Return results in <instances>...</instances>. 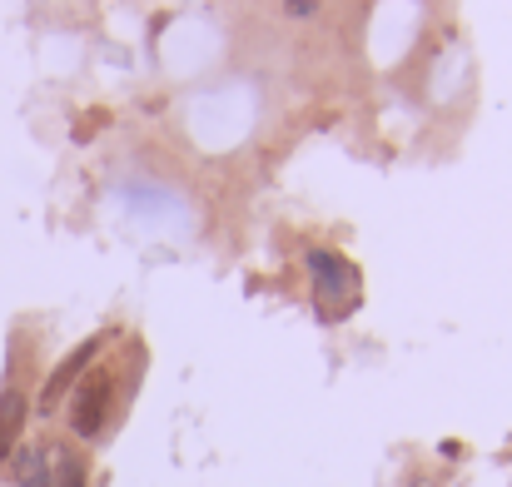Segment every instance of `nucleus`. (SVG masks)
Wrapping results in <instances>:
<instances>
[{
	"mask_svg": "<svg viewBox=\"0 0 512 487\" xmlns=\"http://www.w3.org/2000/svg\"><path fill=\"white\" fill-rule=\"evenodd\" d=\"M110 398H115V373L110 368H90L75 393H70V428L75 438H100L110 423Z\"/></svg>",
	"mask_w": 512,
	"mask_h": 487,
	"instance_id": "f257e3e1",
	"label": "nucleus"
},
{
	"mask_svg": "<svg viewBox=\"0 0 512 487\" xmlns=\"http://www.w3.org/2000/svg\"><path fill=\"white\" fill-rule=\"evenodd\" d=\"M100 343H105V338H85V343H80V348H75L55 373H50V383H45V393H40V408H45V413H50V408H60V398L70 393V383H80V373H85V363L100 353Z\"/></svg>",
	"mask_w": 512,
	"mask_h": 487,
	"instance_id": "f03ea898",
	"label": "nucleus"
},
{
	"mask_svg": "<svg viewBox=\"0 0 512 487\" xmlns=\"http://www.w3.org/2000/svg\"><path fill=\"white\" fill-rule=\"evenodd\" d=\"M309 269L319 274V299H334V294H353V274L339 254H309Z\"/></svg>",
	"mask_w": 512,
	"mask_h": 487,
	"instance_id": "7ed1b4c3",
	"label": "nucleus"
},
{
	"mask_svg": "<svg viewBox=\"0 0 512 487\" xmlns=\"http://www.w3.org/2000/svg\"><path fill=\"white\" fill-rule=\"evenodd\" d=\"M20 428H25V393H0V463L15 453L20 443Z\"/></svg>",
	"mask_w": 512,
	"mask_h": 487,
	"instance_id": "20e7f679",
	"label": "nucleus"
},
{
	"mask_svg": "<svg viewBox=\"0 0 512 487\" xmlns=\"http://www.w3.org/2000/svg\"><path fill=\"white\" fill-rule=\"evenodd\" d=\"M50 453V487H85V463L70 453V448H45Z\"/></svg>",
	"mask_w": 512,
	"mask_h": 487,
	"instance_id": "39448f33",
	"label": "nucleus"
},
{
	"mask_svg": "<svg viewBox=\"0 0 512 487\" xmlns=\"http://www.w3.org/2000/svg\"><path fill=\"white\" fill-rule=\"evenodd\" d=\"M15 478H20V487H50V453L45 448H25L15 458Z\"/></svg>",
	"mask_w": 512,
	"mask_h": 487,
	"instance_id": "423d86ee",
	"label": "nucleus"
},
{
	"mask_svg": "<svg viewBox=\"0 0 512 487\" xmlns=\"http://www.w3.org/2000/svg\"><path fill=\"white\" fill-rule=\"evenodd\" d=\"M314 5H319V0H289V10H294V15H314Z\"/></svg>",
	"mask_w": 512,
	"mask_h": 487,
	"instance_id": "0eeeda50",
	"label": "nucleus"
}]
</instances>
